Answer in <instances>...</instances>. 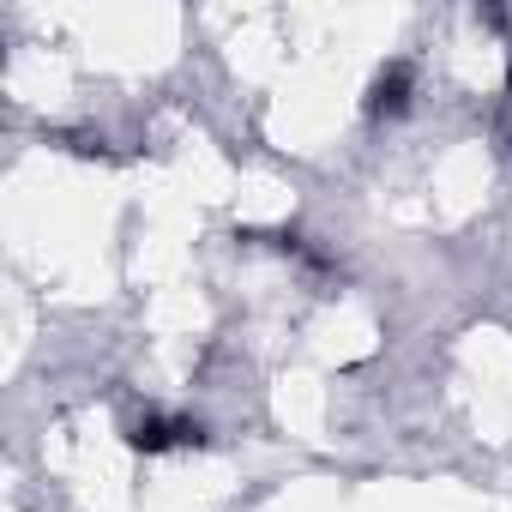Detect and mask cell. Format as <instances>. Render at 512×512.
Instances as JSON below:
<instances>
[{
  "label": "cell",
  "instance_id": "6da1fadb",
  "mask_svg": "<svg viewBox=\"0 0 512 512\" xmlns=\"http://www.w3.org/2000/svg\"><path fill=\"white\" fill-rule=\"evenodd\" d=\"M410 85H416L410 61L380 67V79L368 85V115H404V109H410Z\"/></svg>",
  "mask_w": 512,
  "mask_h": 512
},
{
  "label": "cell",
  "instance_id": "7a4b0ae2",
  "mask_svg": "<svg viewBox=\"0 0 512 512\" xmlns=\"http://www.w3.org/2000/svg\"><path fill=\"white\" fill-rule=\"evenodd\" d=\"M133 446L139 452H169V446H205V428L199 422H169V416H145L133 428Z\"/></svg>",
  "mask_w": 512,
  "mask_h": 512
}]
</instances>
